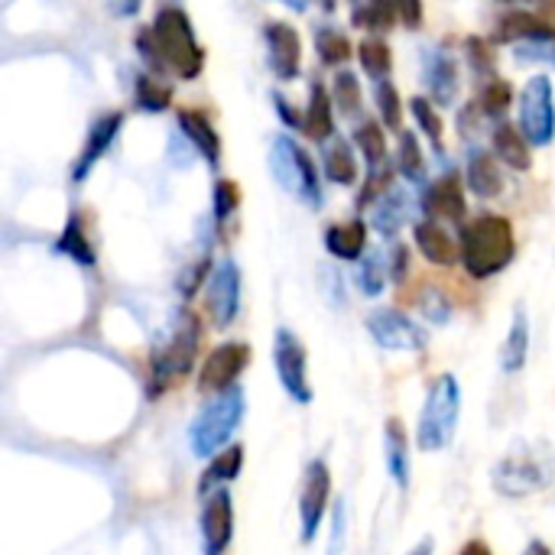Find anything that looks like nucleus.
<instances>
[{"label": "nucleus", "mask_w": 555, "mask_h": 555, "mask_svg": "<svg viewBox=\"0 0 555 555\" xmlns=\"http://www.w3.org/2000/svg\"><path fill=\"white\" fill-rule=\"evenodd\" d=\"M137 49L156 72H172L182 81H195L205 68V49L195 39L192 20L179 7H163L153 23L137 36Z\"/></svg>", "instance_id": "f257e3e1"}, {"label": "nucleus", "mask_w": 555, "mask_h": 555, "mask_svg": "<svg viewBox=\"0 0 555 555\" xmlns=\"http://www.w3.org/2000/svg\"><path fill=\"white\" fill-rule=\"evenodd\" d=\"M198 341H202V319L189 309H176L150 351V397L166 393L192 371L198 358Z\"/></svg>", "instance_id": "f03ea898"}, {"label": "nucleus", "mask_w": 555, "mask_h": 555, "mask_svg": "<svg viewBox=\"0 0 555 555\" xmlns=\"http://www.w3.org/2000/svg\"><path fill=\"white\" fill-rule=\"evenodd\" d=\"M462 263L475 280H488L501 270H507L517 257V237L514 224L504 215H481L462 228Z\"/></svg>", "instance_id": "7ed1b4c3"}, {"label": "nucleus", "mask_w": 555, "mask_h": 555, "mask_svg": "<svg viewBox=\"0 0 555 555\" xmlns=\"http://www.w3.org/2000/svg\"><path fill=\"white\" fill-rule=\"evenodd\" d=\"M494 491L504 498H530L555 485V452L550 442H520L491 472Z\"/></svg>", "instance_id": "20e7f679"}, {"label": "nucleus", "mask_w": 555, "mask_h": 555, "mask_svg": "<svg viewBox=\"0 0 555 555\" xmlns=\"http://www.w3.org/2000/svg\"><path fill=\"white\" fill-rule=\"evenodd\" d=\"M244 413H247V397H244V387L241 384L215 393L198 410V416L189 426V446H192V452L198 459H215L234 439Z\"/></svg>", "instance_id": "39448f33"}, {"label": "nucleus", "mask_w": 555, "mask_h": 555, "mask_svg": "<svg viewBox=\"0 0 555 555\" xmlns=\"http://www.w3.org/2000/svg\"><path fill=\"white\" fill-rule=\"evenodd\" d=\"M462 416V387L452 374L433 380L420 423H416V446L420 452H442L452 446Z\"/></svg>", "instance_id": "423d86ee"}, {"label": "nucleus", "mask_w": 555, "mask_h": 555, "mask_svg": "<svg viewBox=\"0 0 555 555\" xmlns=\"http://www.w3.org/2000/svg\"><path fill=\"white\" fill-rule=\"evenodd\" d=\"M270 172L280 182L283 192H289L296 202L319 208L322 205V182H319V169L312 163V156L286 133L273 137L270 143Z\"/></svg>", "instance_id": "0eeeda50"}, {"label": "nucleus", "mask_w": 555, "mask_h": 555, "mask_svg": "<svg viewBox=\"0 0 555 555\" xmlns=\"http://www.w3.org/2000/svg\"><path fill=\"white\" fill-rule=\"evenodd\" d=\"M273 367L280 377V387L286 390V397L299 406L312 403V384H309V354L306 345L299 341L296 332L289 328H276L273 335Z\"/></svg>", "instance_id": "6e6552de"}, {"label": "nucleus", "mask_w": 555, "mask_h": 555, "mask_svg": "<svg viewBox=\"0 0 555 555\" xmlns=\"http://www.w3.org/2000/svg\"><path fill=\"white\" fill-rule=\"evenodd\" d=\"M520 130L533 146H550L555 137V98L553 81L546 75H533L520 91Z\"/></svg>", "instance_id": "1a4fd4ad"}, {"label": "nucleus", "mask_w": 555, "mask_h": 555, "mask_svg": "<svg viewBox=\"0 0 555 555\" xmlns=\"http://www.w3.org/2000/svg\"><path fill=\"white\" fill-rule=\"evenodd\" d=\"M332 501V472L322 459L306 465L302 488H299V543L309 546L319 537L322 517Z\"/></svg>", "instance_id": "9d476101"}, {"label": "nucleus", "mask_w": 555, "mask_h": 555, "mask_svg": "<svg viewBox=\"0 0 555 555\" xmlns=\"http://www.w3.org/2000/svg\"><path fill=\"white\" fill-rule=\"evenodd\" d=\"M205 309L215 328H228L241 312V267L234 260H221L205 283Z\"/></svg>", "instance_id": "9b49d317"}, {"label": "nucleus", "mask_w": 555, "mask_h": 555, "mask_svg": "<svg viewBox=\"0 0 555 555\" xmlns=\"http://www.w3.org/2000/svg\"><path fill=\"white\" fill-rule=\"evenodd\" d=\"M250 364V345L244 341H224L215 351H208L202 371H198V390L202 393H221L237 384V377Z\"/></svg>", "instance_id": "f8f14e48"}, {"label": "nucleus", "mask_w": 555, "mask_h": 555, "mask_svg": "<svg viewBox=\"0 0 555 555\" xmlns=\"http://www.w3.org/2000/svg\"><path fill=\"white\" fill-rule=\"evenodd\" d=\"M367 332L384 351H423L426 332L397 309H377L367 315Z\"/></svg>", "instance_id": "ddd939ff"}, {"label": "nucleus", "mask_w": 555, "mask_h": 555, "mask_svg": "<svg viewBox=\"0 0 555 555\" xmlns=\"http://www.w3.org/2000/svg\"><path fill=\"white\" fill-rule=\"evenodd\" d=\"M198 530H202V553L205 555H224L231 540H234V501L228 488H218L208 494L202 517H198Z\"/></svg>", "instance_id": "4468645a"}, {"label": "nucleus", "mask_w": 555, "mask_h": 555, "mask_svg": "<svg viewBox=\"0 0 555 555\" xmlns=\"http://www.w3.org/2000/svg\"><path fill=\"white\" fill-rule=\"evenodd\" d=\"M267 39V62L280 81H293L302 68V39L289 23H267L263 26Z\"/></svg>", "instance_id": "2eb2a0df"}, {"label": "nucleus", "mask_w": 555, "mask_h": 555, "mask_svg": "<svg viewBox=\"0 0 555 555\" xmlns=\"http://www.w3.org/2000/svg\"><path fill=\"white\" fill-rule=\"evenodd\" d=\"M120 127H124V114H120V111H107V114H101V117L91 124L88 140H85V146H81V153H78V163L72 166V182H75V185L85 182V179L91 176V169L98 166V159H101V156L111 150V143L117 140Z\"/></svg>", "instance_id": "dca6fc26"}, {"label": "nucleus", "mask_w": 555, "mask_h": 555, "mask_svg": "<svg viewBox=\"0 0 555 555\" xmlns=\"http://www.w3.org/2000/svg\"><path fill=\"white\" fill-rule=\"evenodd\" d=\"M423 211L433 221H462L465 218V185L459 182L455 172L436 179L426 192H423Z\"/></svg>", "instance_id": "f3484780"}, {"label": "nucleus", "mask_w": 555, "mask_h": 555, "mask_svg": "<svg viewBox=\"0 0 555 555\" xmlns=\"http://www.w3.org/2000/svg\"><path fill=\"white\" fill-rule=\"evenodd\" d=\"M423 81L436 104H452L459 98V65L449 52L426 49L423 55Z\"/></svg>", "instance_id": "a211bd4d"}, {"label": "nucleus", "mask_w": 555, "mask_h": 555, "mask_svg": "<svg viewBox=\"0 0 555 555\" xmlns=\"http://www.w3.org/2000/svg\"><path fill=\"white\" fill-rule=\"evenodd\" d=\"M179 127H182V137L195 146V153H198L211 169H218V163H221V137H218V130L211 127L208 114L192 111V107H182V111H179Z\"/></svg>", "instance_id": "6ab92c4d"}, {"label": "nucleus", "mask_w": 555, "mask_h": 555, "mask_svg": "<svg viewBox=\"0 0 555 555\" xmlns=\"http://www.w3.org/2000/svg\"><path fill=\"white\" fill-rule=\"evenodd\" d=\"M413 237H416L420 254H423L429 263H436V267H452V263L462 257L459 244H455L452 234L442 228V221H433V218L420 221V224L413 228Z\"/></svg>", "instance_id": "aec40b11"}, {"label": "nucleus", "mask_w": 555, "mask_h": 555, "mask_svg": "<svg viewBox=\"0 0 555 555\" xmlns=\"http://www.w3.org/2000/svg\"><path fill=\"white\" fill-rule=\"evenodd\" d=\"M302 133L312 137L315 143H328L335 133V101L322 81H312V88H309V107L302 114Z\"/></svg>", "instance_id": "412c9836"}, {"label": "nucleus", "mask_w": 555, "mask_h": 555, "mask_svg": "<svg viewBox=\"0 0 555 555\" xmlns=\"http://www.w3.org/2000/svg\"><path fill=\"white\" fill-rule=\"evenodd\" d=\"M494 39L498 42H546V39H555V26L530 10H517L501 20V29L494 33Z\"/></svg>", "instance_id": "4be33fe9"}, {"label": "nucleus", "mask_w": 555, "mask_h": 555, "mask_svg": "<svg viewBox=\"0 0 555 555\" xmlns=\"http://www.w3.org/2000/svg\"><path fill=\"white\" fill-rule=\"evenodd\" d=\"M384 452H387L390 481L400 491H406L410 488V439H406V429L397 416L387 420V426H384Z\"/></svg>", "instance_id": "5701e85b"}, {"label": "nucleus", "mask_w": 555, "mask_h": 555, "mask_svg": "<svg viewBox=\"0 0 555 555\" xmlns=\"http://www.w3.org/2000/svg\"><path fill=\"white\" fill-rule=\"evenodd\" d=\"M465 182L478 198H498L504 192V176L498 169V156L485 150H472L468 166H465Z\"/></svg>", "instance_id": "b1692460"}, {"label": "nucleus", "mask_w": 555, "mask_h": 555, "mask_svg": "<svg viewBox=\"0 0 555 555\" xmlns=\"http://www.w3.org/2000/svg\"><path fill=\"white\" fill-rule=\"evenodd\" d=\"M491 146H494V156L501 159V163H507L511 169H520V172H527L530 166H533V156H530V140L524 137V130L520 127H514V124H498L494 127V133H491Z\"/></svg>", "instance_id": "393cba45"}, {"label": "nucleus", "mask_w": 555, "mask_h": 555, "mask_svg": "<svg viewBox=\"0 0 555 555\" xmlns=\"http://www.w3.org/2000/svg\"><path fill=\"white\" fill-rule=\"evenodd\" d=\"M413 215V202L403 189H390L377 198V208L371 215V224L384 234V237H393Z\"/></svg>", "instance_id": "a878e982"}, {"label": "nucleus", "mask_w": 555, "mask_h": 555, "mask_svg": "<svg viewBox=\"0 0 555 555\" xmlns=\"http://www.w3.org/2000/svg\"><path fill=\"white\" fill-rule=\"evenodd\" d=\"M325 250L338 260H361L367 254V228L364 221L332 224L325 231Z\"/></svg>", "instance_id": "bb28decb"}, {"label": "nucleus", "mask_w": 555, "mask_h": 555, "mask_svg": "<svg viewBox=\"0 0 555 555\" xmlns=\"http://www.w3.org/2000/svg\"><path fill=\"white\" fill-rule=\"evenodd\" d=\"M244 468V446H228L221 449L215 459H208V468L202 472L198 478V491L208 494V491H218L224 485H231Z\"/></svg>", "instance_id": "cd10ccee"}, {"label": "nucleus", "mask_w": 555, "mask_h": 555, "mask_svg": "<svg viewBox=\"0 0 555 555\" xmlns=\"http://www.w3.org/2000/svg\"><path fill=\"white\" fill-rule=\"evenodd\" d=\"M527 354H530V319H527L524 309H517L514 312V322H511V332H507V341L501 348V371L504 374L524 371Z\"/></svg>", "instance_id": "c85d7f7f"}, {"label": "nucleus", "mask_w": 555, "mask_h": 555, "mask_svg": "<svg viewBox=\"0 0 555 555\" xmlns=\"http://www.w3.org/2000/svg\"><path fill=\"white\" fill-rule=\"evenodd\" d=\"M322 166H325L328 182H335V185H354L358 182V159H354V150L348 140L325 143Z\"/></svg>", "instance_id": "c756f323"}, {"label": "nucleus", "mask_w": 555, "mask_h": 555, "mask_svg": "<svg viewBox=\"0 0 555 555\" xmlns=\"http://www.w3.org/2000/svg\"><path fill=\"white\" fill-rule=\"evenodd\" d=\"M55 250L65 254V257H72V260L81 263V267H94V247H91V241H88L85 224H81L78 215H72V218L65 221V228H62V234H59V241H55Z\"/></svg>", "instance_id": "7c9ffc66"}, {"label": "nucleus", "mask_w": 555, "mask_h": 555, "mask_svg": "<svg viewBox=\"0 0 555 555\" xmlns=\"http://www.w3.org/2000/svg\"><path fill=\"white\" fill-rule=\"evenodd\" d=\"M133 101H137L140 111L159 114V111H166L172 104V88L166 81H159L156 75L143 72V75L133 78Z\"/></svg>", "instance_id": "2f4dec72"}, {"label": "nucleus", "mask_w": 555, "mask_h": 555, "mask_svg": "<svg viewBox=\"0 0 555 555\" xmlns=\"http://www.w3.org/2000/svg\"><path fill=\"white\" fill-rule=\"evenodd\" d=\"M397 16H400L397 0H354V13H351L354 26L377 29V33L390 29Z\"/></svg>", "instance_id": "473e14b6"}, {"label": "nucleus", "mask_w": 555, "mask_h": 555, "mask_svg": "<svg viewBox=\"0 0 555 555\" xmlns=\"http://www.w3.org/2000/svg\"><path fill=\"white\" fill-rule=\"evenodd\" d=\"M387 273H390V263L384 260L380 250H367L361 260H358V289L371 299H377L384 289H387Z\"/></svg>", "instance_id": "72a5a7b5"}, {"label": "nucleus", "mask_w": 555, "mask_h": 555, "mask_svg": "<svg viewBox=\"0 0 555 555\" xmlns=\"http://www.w3.org/2000/svg\"><path fill=\"white\" fill-rule=\"evenodd\" d=\"M354 146L367 159L371 169H380L384 166V159H387V137H384V127L377 120H364L354 130Z\"/></svg>", "instance_id": "f704fd0d"}, {"label": "nucleus", "mask_w": 555, "mask_h": 555, "mask_svg": "<svg viewBox=\"0 0 555 555\" xmlns=\"http://www.w3.org/2000/svg\"><path fill=\"white\" fill-rule=\"evenodd\" d=\"M358 59H361V68L377 81H384L393 68V55H390V46L384 39H364L358 46Z\"/></svg>", "instance_id": "c9c22d12"}, {"label": "nucleus", "mask_w": 555, "mask_h": 555, "mask_svg": "<svg viewBox=\"0 0 555 555\" xmlns=\"http://www.w3.org/2000/svg\"><path fill=\"white\" fill-rule=\"evenodd\" d=\"M478 104H481V114H488L491 120H504V117H507V111H511V104H514V88H511L504 78H498V75H494V78L485 85V91H481Z\"/></svg>", "instance_id": "e433bc0d"}, {"label": "nucleus", "mask_w": 555, "mask_h": 555, "mask_svg": "<svg viewBox=\"0 0 555 555\" xmlns=\"http://www.w3.org/2000/svg\"><path fill=\"white\" fill-rule=\"evenodd\" d=\"M315 49H319V55H322L325 65H345V62L351 59V42H348V36L338 33V29H332V26H322V29L315 33Z\"/></svg>", "instance_id": "4c0bfd02"}, {"label": "nucleus", "mask_w": 555, "mask_h": 555, "mask_svg": "<svg viewBox=\"0 0 555 555\" xmlns=\"http://www.w3.org/2000/svg\"><path fill=\"white\" fill-rule=\"evenodd\" d=\"M410 114H413L416 127L429 137V143L436 146V153H442V117L433 107V101L429 98H413L410 101Z\"/></svg>", "instance_id": "58836bf2"}, {"label": "nucleus", "mask_w": 555, "mask_h": 555, "mask_svg": "<svg viewBox=\"0 0 555 555\" xmlns=\"http://www.w3.org/2000/svg\"><path fill=\"white\" fill-rule=\"evenodd\" d=\"M397 169H400L410 182H423V176H426V159H423L420 140H416V133H410V130L400 133V159H397Z\"/></svg>", "instance_id": "ea45409f"}, {"label": "nucleus", "mask_w": 555, "mask_h": 555, "mask_svg": "<svg viewBox=\"0 0 555 555\" xmlns=\"http://www.w3.org/2000/svg\"><path fill=\"white\" fill-rule=\"evenodd\" d=\"M374 101H377V111H380L384 127L400 130V127H403V104H400V91H397L387 78H384V81H377V88H374Z\"/></svg>", "instance_id": "a19ab883"}, {"label": "nucleus", "mask_w": 555, "mask_h": 555, "mask_svg": "<svg viewBox=\"0 0 555 555\" xmlns=\"http://www.w3.org/2000/svg\"><path fill=\"white\" fill-rule=\"evenodd\" d=\"M332 101L345 117H354L361 107V85L351 72H338L335 75V88H332Z\"/></svg>", "instance_id": "79ce46f5"}, {"label": "nucleus", "mask_w": 555, "mask_h": 555, "mask_svg": "<svg viewBox=\"0 0 555 555\" xmlns=\"http://www.w3.org/2000/svg\"><path fill=\"white\" fill-rule=\"evenodd\" d=\"M241 205V192L231 179H218L215 182V195H211V215H215V224H224Z\"/></svg>", "instance_id": "37998d69"}, {"label": "nucleus", "mask_w": 555, "mask_h": 555, "mask_svg": "<svg viewBox=\"0 0 555 555\" xmlns=\"http://www.w3.org/2000/svg\"><path fill=\"white\" fill-rule=\"evenodd\" d=\"M208 257H202V260H195L182 276H179V293L189 299V296H195L198 293V286H205L208 283Z\"/></svg>", "instance_id": "c03bdc74"}, {"label": "nucleus", "mask_w": 555, "mask_h": 555, "mask_svg": "<svg viewBox=\"0 0 555 555\" xmlns=\"http://www.w3.org/2000/svg\"><path fill=\"white\" fill-rule=\"evenodd\" d=\"M390 172L387 169H371V176H367V185L361 189V195H358V208H364V205H371L377 195H384V192H390L393 185H390Z\"/></svg>", "instance_id": "a18cd8bd"}, {"label": "nucleus", "mask_w": 555, "mask_h": 555, "mask_svg": "<svg viewBox=\"0 0 555 555\" xmlns=\"http://www.w3.org/2000/svg\"><path fill=\"white\" fill-rule=\"evenodd\" d=\"M517 59L520 62H550V65H555V39H546V42H520L517 46Z\"/></svg>", "instance_id": "49530a36"}, {"label": "nucleus", "mask_w": 555, "mask_h": 555, "mask_svg": "<svg viewBox=\"0 0 555 555\" xmlns=\"http://www.w3.org/2000/svg\"><path fill=\"white\" fill-rule=\"evenodd\" d=\"M420 306H423V312H426L433 322H439V325L452 319V309H449V302H446V296H442L439 289H426Z\"/></svg>", "instance_id": "de8ad7c7"}, {"label": "nucleus", "mask_w": 555, "mask_h": 555, "mask_svg": "<svg viewBox=\"0 0 555 555\" xmlns=\"http://www.w3.org/2000/svg\"><path fill=\"white\" fill-rule=\"evenodd\" d=\"M341 540H345V504L338 501V507L332 514V546H328V555L341 553Z\"/></svg>", "instance_id": "09e8293b"}, {"label": "nucleus", "mask_w": 555, "mask_h": 555, "mask_svg": "<svg viewBox=\"0 0 555 555\" xmlns=\"http://www.w3.org/2000/svg\"><path fill=\"white\" fill-rule=\"evenodd\" d=\"M397 10H400V20L416 29L423 23V0H397Z\"/></svg>", "instance_id": "8fccbe9b"}, {"label": "nucleus", "mask_w": 555, "mask_h": 555, "mask_svg": "<svg viewBox=\"0 0 555 555\" xmlns=\"http://www.w3.org/2000/svg\"><path fill=\"white\" fill-rule=\"evenodd\" d=\"M273 104H276V114H280V120H283L289 130H302V114H296L283 94H273Z\"/></svg>", "instance_id": "3c124183"}, {"label": "nucleus", "mask_w": 555, "mask_h": 555, "mask_svg": "<svg viewBox=\"0 0 555 555\" xmlns=\"http://www.w3.org/2000/svg\"><path fill=\"white\" fill-rule=\"evenodd\" d=\"M468 52H472L478 72H491V68H488V59H491V55H488V42H485V39L472 36V39H468Z\"/></svg>", "instance_id": "603ef678"}, {"label": "nucleus", "mask_w": 555, "mask_h": 555, "mask_svg": "<svg viewBox=\"0 0 555 555\" xmlns=\"http://www.w3.org/2000/svg\"><path fill=\"white\" fill-rule=\"evenodd\" d=\"M410 254H406V247H393V260H390V280H403L406 276V267H410V260H406Z\"/></svg>", "instance_id": "864d4df0"}, {"label": "nucleus", "mask_w": 555, "mask_h": 555, "mask_svg": "<svg viewBox=\"0 0 555 555\" xmlns=\"http://www.w3.org/2000/svg\"><path fill=\"white\" fill-rule=\"evenodd\" d=\"M459 555H494L488 550V543H481V540H472V543H465L462 546V553Z\"/></svg>", "instance_id": "5fc2aeb1"}, {"label": "nucleus", "mask_w": 555, "mask_h": 555, "mask_svg": "<svg viewBox=\"0 0 555 555\" xmlns=\"http://www.w3.org/2000/svg\"><path fill=\"white\" fill-rule=\"evenodd\" d=\"M433 553H436V543H433V537H426V540H420V543H416V546H413L406 555H433Z\"/></svg>", "instance_id": "6e6d98bb"}, {"label": "nucleus", "mask_w": 555, "mask_h": 555, "mask_svg": "<svg viewBox=\"0 0 555 555\" xmlns=\"http://www.w3.org/2000/svg\"><path fill=\"white\" fill-rule=\"evenodd\" d=\"M140 10V0H117V13L120 16H133Z\"/></svg>", "instance_id": "4d7b16f0"}, {"label": "nucleus", "mask_w": 555, "mask_h": 555, "mask_svg": "<svg viewBox=\"0 0 555 555\" xmlns=\"http://www.w3.org/2000/svg\"><path fill=\"white\" fill-rule=\"evenodd\" d=\"M524 555H553V550L546 546V543H540V540H533L527 550H524Z\"/></svg>", "instance_id": "13d9d810"}, {"label": "nucleus", "mask_w": 555, "mask_h": 555, "mask_svg": "<svg viewBox=\"0 0 555 555\" xmlns=\"http://www.w3.org/2000/svg\"><path fill=\"white\" fill-rule=\"evenodd\" d=\"M501 3H533V7H555V0H501Z\"/></svg>", "instance_id": "bf43d9fd"}, {"label": "nucleus", "mask_w": 555, "mask_h": 555, "mask_svg": "<svg viewBox=\"0 0 555 555\" xmlns=\"http://www.w3.org/2000/svg\"><path fill=\"white\" fill-rule=\"evenodd\" d=\"M280 3H289V7H293V10H299V13L306 10V0H280Z\"/></svg>", "instance_id": "052dcab7"}]
</instances>
